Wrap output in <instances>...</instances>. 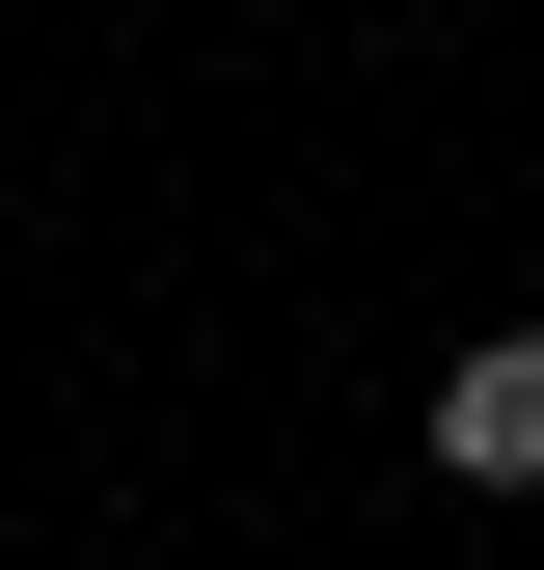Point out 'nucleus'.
Masks as SVG:
<instances>
[{
    "mask_svg": "<svg viewBox=\"0 0 544 570\" xmlns=\"http://www.w3.org/2000/svg\"><path fill=\"white\" fill-rule=\"evenodd\" d=\"M408 435H436V489H544V299H517V326H463Z\"/></svg>",
    "mask_w": 544,
    "mask_h": 570,
    "instance_id": "obj_1",
    "label": "nucleus"
}]
</instances>
